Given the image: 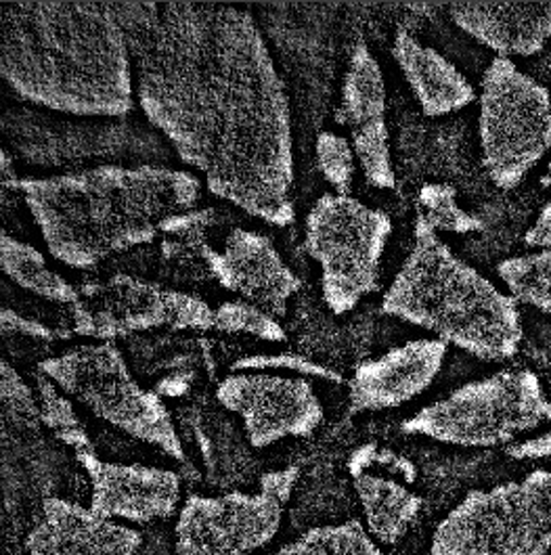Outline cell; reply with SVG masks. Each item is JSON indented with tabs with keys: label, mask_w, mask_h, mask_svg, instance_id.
Masks as SVG:
<instances>
[{
	"label": "cell",
	"mask_w": 551,
	"mask_h": 555,
	"mask_svg": "<svg viewBox=\"0 0 551 555\" xmlns=\"http://www.w3.org/2000/svg\"><path fill=\"white\" fill-rule=\"evenodd\" d=\"M134 28L137 96L208 191L271 227L296 220L292 103L245 9L166 2Z\"/></svg>",
	"instance_id": "cell-1"
},
{
	"label": "cell",
	"mask_w": 551,
	"mask_h": 555,
	"mask_svg": "<svg viewBox=\"0 0 551 555\" xmlns=\"http://www.w3.org/2000/svg\"><path fill=\"white\" fill-rule=\"evenodd\" d=\"M0 74L22 99L62 114L118 118L134 105L128 34L99 2H4Z\"/></svg>",
	"instance_id": "cell-2"
},
{
	"label": "cell",
	"mask_w": 551,
	"mask_h": 555,
	"mask_svg": "<svg viewBox=\"0 0 551 555\" xmlns=\"http://www.w3.org/2000/svg\"><path fill=\"white\" fill-rule=\"evenodd\" d=\"M55 260L87 271L132 247L154 244L168 220L202 197V181L162 166H97L13 181Z\"/></svg>",
	"instance_id": "cell-3"
},
{
	"label": "cell",
	"mask_w": 551,
	"mask_h": 555,
	"mask_svg": "<svg viewBox=\"0 0 551 555\" xmlns=\"http://www.w3.org/2000/svg\"><path fill=\"white\" fill-rule=\"evenodd\" d=\"M382 310L483 361H508L521 350L518 302L461 260L420 215Z\"/></svg>",
	"instance_id": "cell-4"
},
{
	"label": "cell",
	"mask_w": 551,
	"mask_h": 555,
	"mask_svg": "<svg viewBox=\"0 0 551 555\" xmlns=\"http://www.w3.org/2000/svg\"><path fill=\"white\" fill-rule=\"evenodd\" d=\"M551 424V401L533 371H497L453 390L402 422L407 434L436 442L492 449Z\"/></svg>",
	"instance_id": "cell-5"
},
{
	"label": "cell",
	"mask_w": 551,
	"mask_h": 555,
	"mask_svg": "<svg viewBox=\"0 0 551 555\" xmlns=\"http://www.w3.org/2000/svg\"><path fill=\"white\" fill-rule=\"evenodd\" d=\"M38 370L99 420L184 462L183 442L168 406L157 392L134 379L123 350L114 341L74 346L42 361Z\"/></svg>",
	"instance_id": "cell-6"
},
{
	"label": "cell",
	"mask_w": 551,
	"mask_h": 555,
	"mask_svg": "<svg viewBox=\"0 0 551 555\" xmlns=\"http://www.w3.org/2000/svg\"><path fill=\"white\" fill-rule=\"evenodd\" d=\"M551 469L470 491L436 526L432 555H548Z\"/></svg>",
	"instance_id": "cell-7"
},
{
	"label": "cell",
	"mask_w": 551,
	"mask_h": 555,
	"mask_svg": "<svg viewBox=\"0 0 551 555\" xmlns=\"http://www.w3.org/2000/svg\"><path fill=\"white\" fill-rule=\"evenodd\" d=\"M480 159L503 191L521 185L551 150V93L512 60L495 57L480 85Z\"/></svg>",
	"instance_id": "cell-8"
},
{
	"label": "cell",
	"mask_w": 551,
	"mask_h": 555,
	"mask_svg": "<svg viewBox=\"0 0 551 555\" xmlns=\"http://www.w3.org/2000/svg\"><path fill=\"white\" fill-rule=\"evenodd\" d=\"M393 220L353 195L325 193L307 217L305 246L321 269L328 309L346 314L380 287V264Z\"/></svg>",
	"instance_id": "cell-9"
},
{
	"label": "cell",
	"mask_w": 551,
	"mask_h": 555,
	"mask_svg": "<svg viewBox=\"0 0 551 555\" xmlns=\"http://www.w3.org/2000/svg\"><path fill=\"white\" fill-rule=\"evenodd\" d=\"M296 465L267 472L258 493L191 494L177 520L175 555H249L276 539L294 493Z\"/></svg>",
	"instance_id": "cell-10"
},
{
	"label": "cell",
	"mask_w": 551,
	"mask_h": 555,
	"mask_svg": "<svg viewBox=\"0 0 551 555\" xmlns=\"http://www.w3.org/2000/svg\"><path fill=\"white\" fill-rule=\"evenodd\" d=\"M72 309V332L97 341H114L154 330L216 332V309L204 298L155 281L114 275L80 287Z\"/></svg>",
	"instance_id": "cell-11"
},
{
	"label": "cell",
	"mask_w": 551,
	"mask_h": 555,
	"mask_svg": "<svg viewBox=\"0 0 551 555\" xmlns=\"http://www.w3.org/2000/svg\"><path fill=\"white\" fill-rule=\"evenodd\" d=\"M218 402L242 417L245 438L254 449H267L283 438H305L323 417V404L305 377L271 373H231L216 388Z\"/></svg>",
	"instance_id": "cell-12"
},
{
	"label": "cell",
	"mask_w": 551,
	"mask_h": 555,
	"mask_svg": "<svg viewBox=\"0 0 551 555\" xmlns=\"http://www.w3.org/2000/svg\"><path fill=\"white\" fill-rule=\"evenodd\" d=\"M336 120L348 126L350 145L369 185L393 189L397 177L386 124V82L377 57L366 42H359L350 55Z\"/></svg>",
	"instance_id": "cell-13"
},
{
	"label": "cell",
	"mask_w": 551,
	"mask_h": 555,
	"mask_svg": "<svg viewBox=\"0 0 551 555\" xmlns=\"http://www.w3.org/2000/svg\"><path fill=\"white\" fill-rule=\"evenodd\" d=\"M208 275L222 289L273 317H283L287 302L303 289V279L287 267L273 242L242 227L231 229L222 247L210 254Z\"/></svg>",
	"instance_id": "cell-14"
},
{
	"label": "cell",
	"mask_w": 551,
	"mask_h": 555,
	"mask_svg": "<svg viewBox=\"0 0 551 555\" xmlns=\"http://www.w3.org/2000/svg\"><path fill=\"white\" fill-rule=\"evenodd\" d=\"M92 485L91 509L105 518L148 525L170 518L181 501V476L152 465L103 462L94 451L76 453Z\"/></svg>",
	"instance_id": "cell-15"
},
{
	"label": "cell",
	"mask_w": 551,
	"mask_h": 555,
	"mask_svg": "<svg viewBox=\"0 0 551 555\" xmlns=\"http://www.w3.org/2000/svg\"><path fill=\"white\" fill-rule=\"evenodd\" d=\"M447 352L440 339H411L361 363L350 379V411H386L418 399L443 371Z\"/></svg>",
	"instance_id": "cell-16"
},
{
	"label": "cell",
	"mask_w": 551,
	"mask_h": 555,
	"mask_svg": "<svg viewBox=\"0 0 551 555\" xmlns=\"http://www.w3.org/2000/svg\"><path fill=\"white\" fill-rule=\"evenodd\" d=\"M141 545V532L134 528L57 496L44 499L26 541L30 555H137Z\"/></svg>",
	"instance_id": "cell-17"
},
{
	"label": "cell",
	"mask_w": 551,
	"mask_h": 555,
	"mask_svg": "<svg viewBox=\"0 0 551 555\" xmlns=\"http://www.w3.org/2000/svg\"><path fill=\"white\" fill-rule=\"evenodd\" d=\"M449 13L463 34L503 60L533 57L551 40V0L458 2Z\"/></svg>",
	"instance_id": "cell-18"
},
{
	"label": "cell",
	"mask_w": 551,
	"mask_h": 555,
	"mask_svg": "<svg viewBox=\"0 0 551 555\" xmlns=\"http://www.w3.org/2000/svg\"><path fill=\"white\" fill-rule=\"evenodd\" d=\"M393 57L428 118L461 112L476 101L472 82L443 53L418 40L411 31L398 30Z\"/></svg>",
	"instance_id": "cell-19"
},
{
	"label": "cell",
	"mask_w": 551,
	"mask_h": 555,
	"mask_svg": "<svg viewBox=\"0 0 551 555\" xmlns=\"http://www.w3.org/2000/svg\"><path fill=\"white\" fill-rule=\"evenodd\" d=\"M350 474L369 534L384 545H395L415 522L422 509V496L397 480L371 474L369 469H350Z\"/></svg>",
	"instance_id": "cell-20"
},
{
	"label": "cell",
	"mask_w": 551,
	"mask_h": 555,
	"mask_svg": "<svg viewBox=\"0 0 551 555\" xmlns=\"http://www.w3.org/2000/svg\"><path fill=\"white\" fill-rule=\"evenodd\" d=\"M0 267L13 283L42 300L74 307L80 296V287L53 271L42 251L7 235V231L0 235Z\"/></svg>",
	"instance_id": "cell-21"
},
{
	"label": "cell",
	"mask_w": 551,
	"mask_h": 555,
	"mask_svg": "<svg viewBox=\"0 0 551 555\" xmlns=\"http://www.w3.org/2000/svg\"><path fill=\"white\" fill-rule=\"evenodd\" d=\"M497 275L516 302L551 317V249L505 258L497 264Z\"/></svg>",
	"instance_id": "cell-22"
},
{
	"label": "cell",
	"mask_w": 551,
	"mask_h": 555,
	"mask_svg": "<svg viewBox=\"0 0 551 555\" xmlns=\"http://www.w3.org/2000/svg\"><path fill=\"white\" fill-rule=\"evenodd\" d=\"M269 555H384L359 520L310 528Z\"/></svg>",
	"instance_id": "cell-23"
},
{
	"label": "cell",
	"mask_w": 551,
	"mask_h": 555,
	"mask_svg": "<svg viewBox=\"0 0 551 555\" xmlns=\"http://www.w3.org/2000/svg\"><path fill=\"white\" fill-rule=\"evenodd\" d=\"M36 397L40 404V424H44L51 433L55 434L63 444L72 447L76 453L92 451L91 438L85 430L82 422L78 420L74 404L63 397L62 388L42 371H36Z\"/></svg>",
	"instance_id": "cell-24"
},
{
	"label": "cell",
	"mask_w": 551,
	"mask_h": 555,
	"mask_svg": "<svg viewBox=\"0 0 551 555\" xmlns=\"http://www.w3.org/2000/svg\"><path fill=\"white\" fill-rule=\"evenodd\" d=\"M420 217L428 222L436 233L467 235L485 229V222L458 204V189L447 183H428L420 191Z\"/></svg>",
	"instance_id": "cell-25"
},
{
	"label": "cell",
	"mask_w": 551,
	"mask_h": 555,
	"mask_svg": "<svg viewBox=\"0 0 551 555\" xmlns=\"http://www.w3.org/2000/svg\"><path fill=\"white\" fill-rule=\"evenodd\" d=\"M216 332L242 334L265 341H283L285 330L273 314L247 305L244 300H229L216 307Z\"/></svg>",
	"instance_id": "cell-26"
},
{
	"label": "cell",
	"mask_w": 551,
	"mask_h": 555,
	"mask_svg": "<svg viewBox=\"0 0 551 555\" xmlns=\"http://www.w3.org/2000/svg\"><path fill=\"white\" fill-rule=\"evenodd\" d=\"M317 164L337 195L350 193L357 175V155L344 137L336 132H321L317 139Z\"/></svg>",
	"instance_id": "cell-27"
},
{
	"label": "cell",
	"mask_w": 551,
	"mask_h": 555,
	"mask_svg": "<svg viewBox=\"0 0 551 555\" xmlns=\"http://www.w3.org/2000/svg\"><path fill=\"white\" fill-rule=\"evenodd\" d=\"M0 377L4 411L13 417H20L28 426H36L40 422V404L36 392L7 361L0 363Z\"/></svg>",
	"instance_id": "cell-28"
},
{
	"label": "cell",
	"mask_w": 551,
	"mask_h": 555,
	"mask_svg": "<svg viewBox=\"0 0 551 555\" xmlns=\"http://www.w3.org/2000/svg\"><path fill=\"white\" fill-rule=\"evenodd\" d=\"M233 371L244 370H287L298 371L308 377H321V379H330V382H342L336 371L330 367H321L317 363H310L307 359L300 357H292V354H277V357H247L238 361Z\"/></svg>",
	"instance_id": "cell-29"
},
{
	"label": "cell",
	"mask_w": 551,
	"mask_h": 555,
	"mask_svg": "<svg viewBox=\"0 0 551 555\" xmlns=\"http://www.w3.org/2000/svg\"><path fill=\"white\" fill-rule=\"evenodd\" d=\"M0 323H2L4 336L7 334H20V336H28V338L47 339V341L67 338L65 334H57V332L49 330L47 325L26 319V317H22V314H17L15 310L11 309L0 310Z\"/></svg>",
	"instance_id": "cell-30"
},
{
	"label": "cell",
	"mask_w": 551,
	"mask_h": 555,
	"mask_svg": "<svg viewBox=\"0 0 551 555\" xmlns=\"http://www.w3.org/2000/svg\"><path fill=\"white\" fill-rule=\"evenodd\" d=\"M505 453L514 460H548L551 457V430L543 434H537L528 440L516 442L505 449Z\"/></svg>",
	"instance_id": "cell-31"
},
{
	"label": "cell",
	"mask_w": 551,
	"mask_h": 555,
	"mask_svg": "<svg viewBox=\"0 0 551 555\" xmlns=\"http://www.w3.org/2000/svg\"><path fill=\"white\" fill-rule=\"evenodd\" d=\"M524 244L535 249H551V202H548L533 227L524 233Z\"/></svg>",
	"instance_id": "cell-32"
}]
</instances>
